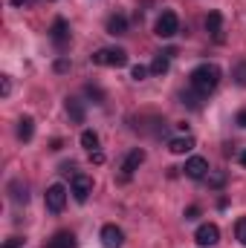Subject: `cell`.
<instances>
[{
	"mask_svg": "<svg viewBox=\"0 0 246 248\" xmlns=\"http://www.w3.org/2000/svg\"><path fill=\"white\" fill-rule=\"evenodd\" d=\"M102 246L105 248H122L124 246V231L119 225H105V228H102Z\"/></svg>",
	"mask_w": 246,
	"mask_h": 248,
	"instance_id": "9c48e42d",
	"label": "cell"
},
{
	"mask_svg": "<svg viewBox=\"0 0 246 248\" xmlns=\"http://www.w3.org/2000/svg\"><path fill=\"white\" fill-rule=\"evenodd\" d=\"M180 32V17H177V12H162L159 17H157V35L159 38H174Z\"/></svg>",
	"mask_w": 246,
	"mask_h": 248,
	"instance_id": "3957f363",
	"label": "cell"
},
{
	"mask_svg": "<svg viewBox=\"0 0 246 248\" xmlns=\"http://www.w3.org/2000/svg\"><path fill=\"white\" fill-rule=\"evenodd\" d=\"M142 162H145V150L142 147H133L127 156H124V162H122V173L124 176H133L139 168H142Z\"/></svg>",
	"mask_w": 246,
	"mask_h": 248,
	"instance_id": "30bf717a",
	"label": "cell"
},
{
	"mask_svg": "<svg viewBox=\"0 0 246 248\" xmlns=\"http://www.w3.org/2000/svg\"><path fill=\"white\" fill-rule=\"evenodd\" d=\"M50 38H53V44L64 49L67 44H70V23L64 20V17H55L53 20V26H50Z\"/></svg>",
	"mask_w": 246,
	"mask_h": 248,
	"instance_id": "ba28073f",
	"label": "cell"
},
{
	"mask_svg": "<svg viewBox=\"0 0 246 248\" xmlns=\"http://www.w3.org/2000/svg\"><path fill=\"white\" fill-rule=\"evenodd\" d=\"M23 3H26V0H12V6H23Z\"/></svg>",
	"mask_w": 246,
	"mask_h": 248,
	"instance_id": "1f68e13d",
	"label": "cell"
},
{
	"mask_svg": "<svg viewBox=\"0 0 246 248\" xmlns=\"http://www.w3.org/2000/svg\"><path fill=\"white\" fill-rule=\"evenodd\" d=\"M107 32L110 35H124L127 32V17L124 15H110L107 17Z\"/></svg>",
	"mask_w": 246,
	"mask_h": 248,
	"instance_id": "2e32d148",
	"label": "cell"
},
{
	"mask_svg": "<svg viewBox=\"0 0 246 248\" xmlns=\"http://www.w3.org/2000/svg\"><path fill=\"white\" fill-rule=\"evenodd\" d=\"M9 196H12V202H18V205L23 202V205H26V199H29L26 185H23L20 179H12V182H9Z\"/></svg>",
	"mask_w": 246,
	"mask_h": 248,
	"instance_id": "9a60e30c",
	"label": "cell"
},
{
	"mask_svg": "<svg viewBox=\"0 0 246 248\" xmlns=\"http://www.w3.org/2000/svg\"><path fill=\"white\" fill-rule=\"evenodd\" d=\"M90 162H93V165H102V162H105V153H102V150H93V153H90Z\"/></svg>",
	"mask_w": 246,
	"mask_h": 248,
	"instance_id": "484cf974",
	"label": "cell"
},
{
	"mask_svg": "<svg viewBox=\"0 0 246 248\" xmlns=\"http://www.w3.org/2000/svg\"><path fill=\"white\" fill-rule=\"evenodd\" d=\"M90 61L96 63V66H124L127 63V52H124L122 46H105V49H96L93 55H90Z\"/></svg>",
	"mask_w": 246,
	"mask_h": 248,
	"instance_id": "7a4b0ae2",
	"label": "cell"
},
{
	"mask_svg": "<svg viewBox=\"0 0 246 248\" xmlns=\"http://www.w3.org/2000/svg\"><path fill=\"white\" fill-rule=\"evenodd\" d=\"M20 246H23V237H9L3 243V248H20Z\"/></svg>",
	"mask_w": 246,
	"mask_h": 248,
	"instance_id": "d4e9b609",
	"label": "cell"
},
{
	"mask_svg": "<svg viewBox=\"0 0 246 248\" xmlns=\"http://www.w3.org/2000/svg\"><path fill=\"white\" fill-rule=\"evenodd\" d=\"M12 93V81L9 78H3V95H9Z\"/></svg>",
	"mask_w": 246,
	"mask_h": 248,
	"instance_id": "f1b7e54d",
	"label": "cell"
},
{
	"mask_svg": "<svg viewBox=\"0 0 246 248\" xmlns=\"http://www.w3.org/2000/svg\"><path fill=\"white\" fill-rule=\"evenodd\" d=\"M148 72H151V66H142V63H136V66L130 69V78H133V81H145V75H148Z\"/></svg>",
	"mask_w": 246,
	"mask_h": 248,
	"instance_id": "cb8c5ba5",
	"label": "cell"
},
{
	"mask_svg": "<svg viewBox=\"0 0 246 248\" xmlns=\"http://www.w3.org/2000/svg\"><path fill=\"white\" fill-rule=\"evenodd\" d=\"M81 147L90 150V153L99 150V133H96V130H84V133H81Z\"/></svg>",
	"mask_w": 246,
	"mask_h": 248,
	"instance_id": "ffe728a7",
	"label": "cell"
},
{
	"mask_svg": "<svg viewBox=\"0 0 246 248\" xmlns=\"http://www.w3.org/2000/svg\"><path fill=\"white\" fill-rule=\"evenodd\" d=\"M67 116H70L75 124H84V119H87V110H84V104H81L78 98H67Z\"/></svg>",
	"mask_w": 246,
	"mask_h": 248,
	"instance_id": "4fadbf2b",
	"label": "cell"
},
{
	"mask_svg": "<svg viewBox=\"0 0 246 248\" xmlns=\"http://www.w3.org/2000/svg\"><path fill=\"white\" fill-rule=\"evenodd\" d=\"M44 202H47V208L53 211V214H61L64 205H67V187L64 185H50L47 187V193H44Z\"/></svg>",
	"mask_w": 246,
	"mask_h": 248,
	"instance_id": "277c9868",
	"label": "cell"
},
{
	"mask_svg": "<svg viewBox=\"0 0 246 248\" xmlns=\"http://www.w3.org/2000/svg\"><path fill=\"white\" fill-rule=\"evenodd\" d=\"M235 237H238L241 246H246V217H241V219L235 222Z\"/></svg>",
	"mask_w": 246,
	"mask_h": 248,
	"instance_id": "7402d4cb",
	"label": "cell"
},
{
	"mask_svg": "<svg viewBox=\"0 0 246 248\" xmlns=\"http://www.w3.org/2000/svg\"><path fill=\"white\" fill-rule=\"evenodd\" d=\"M70 193H72L75 202H87L90 193H93V179L84 176V173H75L72 176V185H70Z\"/></svg>",
	"mask_w": 246,
	"mask_h": 248,
	"instance_id": "8992f818",
	"label": "cell"
},
{
	"mask_svg": "<svg viewBox=\"0 0 246 248\" xmlns=\"http://www.w3.org/2000/svg\"><path fill=\"white\" fill-rule=\"evenodd\" d=\"M183 170H185L188 179H206V173H209L211 168H209V159H203V156H188Z\"/></svg>",
	"mask_w": 246,
	"mask_h": 248,
	"instance_id": "52a82bcc",
	"label": "cell"
},
{
	"mask_svg": "<svg viewBox=\"0 0 246 248\" xmlns=\"http://www.w3.org/2000/svg\"><path fill=\"white\" fill-rule=\"evenodd\" d=\"M238 159H241V165H244V168H246V150H244V153H241V156H238Z\"/></svg>",
	"mask_w": 246,
	"mask_h": 248,
	"instance_id": "4dcf8cb0",
	"label": "cell"
},
{
	"mask_svg": "<svg viewBox=\"0 0 246 248\" xmlns=\"http://www.w3.org/2000/svg\"><path fill=\"white\" fill-rule=\"evenodd\" d=\"M168 150L174 153V156H185V153H191L194 150V139L185 133V136H177V139H171L168 141Z\"/></svg>",
	"mask_w": 246,
	"mask_h": 248,
	"instance_id": "8fae6325",
	"label": "cell"
},
{
	"mask_svg": "<svg viewBox=\"0 0 246 248\" xmlns=\"http://www.w3.org/2000/svg\"><path fill=\"white\" fill-rule=\"evenodd\" d=\"M75 237H72V231H58V234H53V240L47 243V248H75Z\"/></svg>",
	"mask_w": 246,
	"mask_h": 248,
	"instance_id": "5bb4252c",
	"label": "cell"
},
{
	"mask_svg": "<svg viewBox=\"0 0 246 248\" xmlns=\"http://www.w3.org/2000/svg\"><path fill=\"white\" fill-rule=\"evenodd\" d=\"M32 136H35V122L32 119H20L18 122V139L20 141H32Z\"/></svg>",
	"mask_w": 246,
	"mask_h": 248,
	"instance_id": "ac0fdd59",
	"label": "cell"
},
{
	"mask_svg": "<svg viewBox=\"0 0 246 248\" xmlns=\"http://www.w3.org/2000/svg\"><path fill=\"white\" fill-rule=\"evenodd\" d=\"M206 185L211 187V190L226 187V170H209V173H206Z\"/></svg>",
	"mask_w": 246,
	"mask_h": 248,
	"instance_id": "d6986e66",
	"label": "cell"
},
{
	"mask_svg": "<svg viewBox=\"0 0 246 248\" xmlns=\"http://www.w3.org/2000/svg\"><path fill=\"white\" fill-rule=\"evenodd\" d=\"M235 122L241 124V127H246V110H241V113H238V119H235Z\"/></svg>",
	"mask_w": 246,
	"mask_h": 248,
	"instance_id": "f546056e",
	"label": "cell"
},
{
	"mask_svg": "<svg viewBox=\"0 0 246 248\" xmlns=\"http://www.w3.org/2000/svg\"><path fill=\"white\" fill-rule=\"evenodd\" d=\"M194 240H197V246L203 248H211L220 243V228L214 225V222H203L197 231H194Z\"/></svg>",
	"mask_w": 246,
	"mask_h": 248,
	"instance_id": "5b68a950",
	"label": "cell"
},
{
	"mask_svg": "<svg viewBox=\"0 0 246 248\" xmlns=\"http://www.w3.org/2000/svg\"><path fill=\"white\" fill-rule=\"evenodd\" d=\"M197 217H200V208H197V205H191V208L185 211V219H197Z\"/></svg>",
	"mask_w": 246,
	"mask_h": 248,
	"instance_id": "83f0119b",
	"label": "cell"
},
{
	"mask_svg": "<svg viewBox=\"0 0 246 248\" xmlns=\"http://www.w3.org/2000/svg\"><path fill=\"white\" fill-rule=\"evenodd\" d=\"M67 69H70V61L67 58H58L55 61V72H67Z\"/></svg>",
	"mask_w": 246,
	"mask_h": 248,
	"instance_id": "4316f807",
	"label": "cell"
},
{
	"mask_svg": "<svg viewBox=\"0 0 246 248\" xmlns=\"http://www.w3.org/2000/svg\"><path fill=\"white\" fill-rule=\"evenodd\" d=\"M232 78H235L238 87H246V58H241V61L232 66Z\"/></svg>",
	"mask_w": 246,
	"mask_h": 248,
	"instance_id": "44dd1931",
	"label": "cell"
},
{
	"mask_svg": "<svg viewBox=\"0 0 246 248\" xmlns=\"http://www.w3.org/2000/svg\"><path fill=\"white\" fill-rule=\"evenodd\" d=\"M84 93H87V95H90V98H93L96 104H102V101H105V93H102V90H99L96 84H87V87H84Z\"/></svg>",
	"mask_w": 246,
	"mask_h": 248,
	"instance_id": "603a6c76",
	"label": "cell"
},
{
	"mask_svg": "<svg viewBox=\"0 0 246 248\" xmlns=\"http://www.w3.org/2000/svg\"><path fill=\"white\" fill-rule=\"evenodd\" d=\"M220 78H223L220 66H217V63H211V61H206V63H197V66L191 69L188 84H191V90H194L197 95H209V93H214V90H217Z\"/></svg>",
	"mask_w": 246,
	"mask_h": 248,
	"instance_id": "6da1fadb",
	"label": "cell"
},
{
	"mask_svg": "<svg viewBox=\"0 0 246 248\" xmlns=\"http://www.w3.org/2000/svg\"><path fill=\"white\" fill-rule=\"evenodd\" d=\"M206 32L214 35L217 41H223V15L220 12H209L206 15Z\"/></svg>",
	"mask_w": 246,
	"mask_h": 248,
	"instance_id": "7c38bea8",
	"label": "cell"
},
{
	"mask_svg": "<svg viewBox=\"0 0 246 248\" xmlns=\"http://www.w3.org/2000/svg\"><path fill=\"white\" fill-rule=\"evenodd\" d=\"M168 66H171V55H168V52H159V55L151 61V72H154V75H165Z\"/></svg>",
	"mask_w": 246,
	"mask_h": 248,
	"instance_id": "e0dca14e",
	"label": "cell"
}]
</instances>
